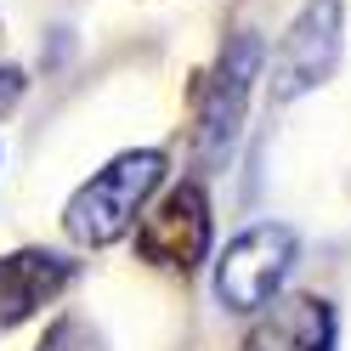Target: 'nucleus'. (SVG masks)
I'll use <instances>...</instances> for the list:
<instances>
[{
  "label": "nucleus",
  "instance_id": "7ed1b4c3",
  "mask_svg": "<svg viewBox=\"0 0 351 351\" xmlns=\"http://www.w3.org/2000/svg\"><path fill=\"white\" fill-rule=\"evenodd\" d=\"M300 238L283 221H255L232 238L215 261V300L227 312H267L272 295L283 289V278L295 272Z\"/></svg>",
  "mask_w": 351,
  "mask_h": 351
},
{
  "label": "nucleus",
  "instance_id": "1a4fd4ad",
  "mask_svg": "<svg viewBox=\"0 0 351 351\" xmlns=\"http://www.w3.org/2000/svg\"><path fill=\"white\" fill-rule=\"evenodd\" d=\"M23 69H17V62H0V114H12L17 108V97H23Z\"/></svg>",
  "mask_w": 351,
  "mask_h": 351
},
{
  "label": "nucleus",
  "instance_id": "0eeeda50",
  "mask_svg": "<svg viewBox=\"0 0 351 351\" xmlns=\"http://www.w3.org/2000/svg\"><path fill=\"white\" fill-rule=\"evenodd\" d=\"M244 351H335V312L317 295L272 300V312L250 328Z\"/></svg>",
  "mask_w": 351,
  "mask_h": 351
},
{
  "label": "nucleus",
  "instance_id": "f257e3e1",
  "mask_svg": "<svg viewBox=\"0 0 351 351\" xmlns=\"http://www.w3.org/2000/svg\"><path fill=\"white\" fill-rule=\"evenodd\" d=\"M159 182H165V153L159 147L119 153V159H108L91 182L69 199V210H62V232H69L80 250L119 244L125 232H136V221H142L147 199L159 193Z\"/></svg>",
  "mask_w": 351,
  "mask_h": 351
},
{
  "label": "nucleus",
  "instance_id": "39448f33",
  "mask_svg": "<svg viewBox=\"0 0 351 351\" xmlns=\"http://www.w3.org/2000/svg\"><path fill=\"white\" fill-rule=\"evenodd\" d=\"M136 250L153 267H176V272H193L199 261L210 255V199L199 182H182L170 187L153 210H142L136 221Z\"/></svg>",
  "mask_w": 351,
  "mask_h": 351
},
{
  "label": "nucleus",
  "instance_id": "423d86ee",
  "mask_svg": "<svg viewBox=\"0 0 351 351\" xmlns=\"http://www.w3.org/2000/svg\"><path fill=\"white\" fill-rule=\"evenodd\" d=\"M74 261L51 255V250H17L0 255V323H23L40 306H51L62 289L74 283Z\"/></svg>",
  "mask_w": 351,
  "mask_h": 351
},
{
  "label": "nucleus",
  "instance_id": "6e6552de",
  "mask_svg": "<svg viewBox=\"0 0 351 351\" xmlns=\"http://www.w3.org/2000/svg\"><path fill=\"white\" fill-rule=\"evenodd\" d=\"M40 351H102V335L85 317H57L40 340Z\"/></svg>",
  "mask_w": 351,
  "mask_h": 351
},
{
  "label": "nucleus",
  "instance_id": "f03ea898",
  "mask_svg": "<svg viewBox=\"0 0 351 351\" xmlns=\"http://www.w3.org/2000/svg\"><path fill=\"white\" fill-rule=\"evenodd\" d=\"M267 74V46L255 34H232L227 51L215 57V69L204 74L199 85V125H193V147H199V165H221L238 130H244V114H250V91L255 80Z\"/></svg>",
  "mask_w": 351,
  "mask_h": 351
},
{
  "label": "nucleus",
  "instance_id": "20e7f679",
  "mask_svg": "<svg viewBox=\"0 0 351 351\" xmlns=\"http://www.w3.org/2000/svg\"><path fill=\"white\" fill-rule=\"evenodd\" d=\"M340 46H346V12L340 0H306L295 12V23L278 34L272 62H267V85L272 102H295L300 91L323 85L340 69Z\"/></svg>",
  "mask_w": 351,
  "mask_h": 351
}]
</instances>
